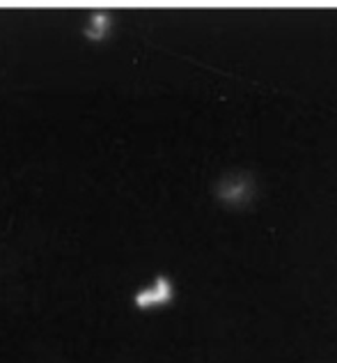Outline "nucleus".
<instances>
[{
  "mask_svg": "<svg viewBox=\"0 0 337 363\" xmlns=\"http://www.w3.org/2000/svg\"><path fill=\"white\" fill-rule=\"evenodd\" d=\"M172 294H175V290H172V283L168 279H163V276H159V279L154 281L152 285H147V288H142L140 292H136L133 303H136L140 311L156 308V306L168 303L172 299Z\"/></svg>",
  "mask_w": 337,
  "mask_h": 363,
  "instance_id": "f257e3e1",
  "label": "nucleus"
},
{
  "mask_svg": "<svg viewBox=\"0 0 337 363\" xmlns=\"http://www.w3.org/2000/svg\"><path fill=\"white\" fill-rule=\"evenodd\" d=\"M250 194H253V184L248 177H227L218 191V196L225 203H244L246 198H250Z\"/></svg>",
  "mask_w": 337,
  "mask_h": 363,
  "instance_id": "f03ea898",
  "label": "nucleus"
},
{
  "mask_svg": "<svg viewBox=\"0 0 337 363\" xmlns=\"http://www.w3.org/2000/svg\"><path fill=\"white\" fill-rule=\"evenodd\" d=\"M108 30H110V16L105 12H94L90 16L88 28H85V37H88V40L99 42V40H103L105 35H108Z\"/></svg>",
  "mask_w": 337,
  "mask_h": 363,
  "instance_id": "7ed1b4c3",
  "label": "nucleus"
}]
</instances>
